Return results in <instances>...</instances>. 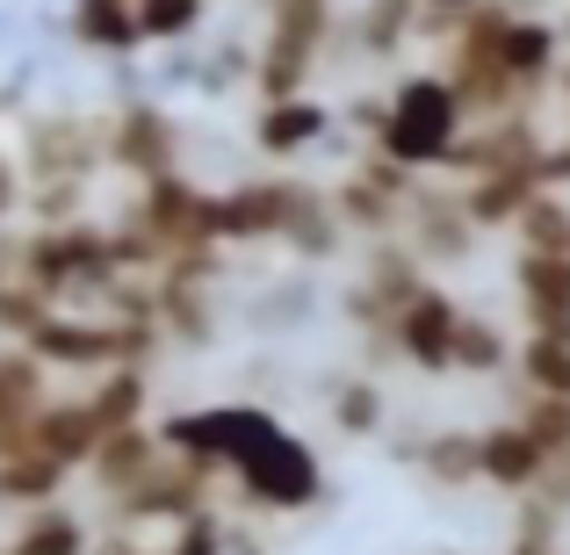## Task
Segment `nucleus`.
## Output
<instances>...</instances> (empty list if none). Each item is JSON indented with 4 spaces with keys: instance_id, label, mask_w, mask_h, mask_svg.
Listing matches in <instances>:
<instances>
[{
    "instance_id": "nucleus-1",
    "label": "nucleus",
    "mask_w": 570,
    "mask_h": 555,
    "mask_svg": "<svg viewBox=\"0 0 570 555\" xmlns=\"http://www.w3.org/2000/svg\"><path fill=\"white\" fill-rule=\"evenodd\" d=\"M462 109H455V95H448V80L441 72H404L397 87L383 95V116H376V130H368V145H376V159H390L397 174H433V167H448V152H455V138H462Z\"/></svg>"
},
{
    "instance_id": "nucleus-2",
    "label": "nucleus",
    "mask_w": 570,
    "mask_h": 555,
    "mask_svg": "<svg viewBox=\"0 0 570 555\" xmlns=\"http://www.w3.org/2000/svg\"><path fill=\"white\" fill-rule=\"evenodd\" d=\"M325 51H333V0H267V43L253 66L261 109L304 101V80L318 72Z\"/></svg>"
},
{
    "instance_id": "nucleus-3",
    "label": "nucleus",
    "mask_w": 570,
    "mask_h": 555,
    "mask_svg": "<svg viewBox=\"0 0 570 555\" xmlns=\"http://www.w3.org/2000/svg\"><path fill=\"white\" fill-rule=\"evenodd\" d=\"M159 447L167 455H181L195 462V469H238L246 455H261L267 440L282 433V418L275 412H261V404H203V412H174V418H159Z\"/></svg>"
},
{
    "instance_id": "nucleus-4",
    "label": "nucleus",
    "mask_w": 570,
    "mask_h": 555,
    "mask_svg": "<svg viewBox=\"0 0 570 555\" xmlns=\"http://www.w3.org/2000/svg\"><path fill=\"white\" fill-rule=\"evenodd\" d=\"M232 476H238V490H246V505H261V513H304V505L325 498V462L311 455L289 426H282L261 455L238 462Z\"/></svg>"
},
{
    "instance_id": "nucleus-5",
    "label": "nucleus",
    "mask_w": 570,
    "mask_h": 555,
    "mask_svg": "<svg viewBox=\"0 0 570 555\" xmlns=\"http://www.w3.org/2000/svg\"><path fill=\"white\" fill-rule=\"evenodd\" d=\"M311 181H238L209 202V224H217V246H267V238H289L296 217L311 202Z\"/></svg>"
},
{
    "instance_id": "nucleus-6",
    "label": "nucleus",
    "mask_w": 570,
    "mask_h": 555,
    "mask_svg": "<svg viewBox=\"0 0 570 555\" xmlns=\"http://www.w3.org/2000/svg\"><path fill=\"white\" fill-rule=\"evenodd\" d=\"M95 167H109V123H87V116H37V123H29L22 188L87 181Z\"/></svg>"
},
{
    "instance_id": "nucleus-7",
    "label": "nucleus",
    "mask_w": 570,
    "mask_h": 555,
    "mask_svg": "<svg viewBox=\"0 0 570 555\" xmlns=\"http://www.w3.org/2000/svg\"><path fill=\"white\" fill-rule=\"evenodd\" d=\"M209 202H217V195L195 188L188 174H159V181L138 188V202H130V224H138V231L153 238L159 252H195V246H217Z\"/></svg>"
},
{
    "instance_id": "nucleus-8",
    "label": "nucleus",
    "mask_w": 570,
    "mask_h": 555,
    "mask_svg": "<svg viewBox=\"0 0 570 555\" xmlns=\"http://www.w3.org/2000/svg\"><path fill=\"white\" fill-rule=\"evenodd\" d=\"M419 289H426V275H419L412 246H404V238H376L368 260H362V281L347 289V325H362L376 347H390V318H397Z\"/></svg>"
},
{
    "instance_id": "nucleus-9",
    "label": "nucleus",
    "mask_w": 570,
    "mask_h": 555,
    "mask_svg": "<svg viewBox=\"0 0 570 555\" xmlns=\"http://www.w3.org/2000/svg\"><path fill=\"white\" fill-rule=\"evenodd\" d=\"M412 174H397L390 159H376L368 152L362 167L347 174V181L333 188V217H340V231H362L368 246L376 238H390V231H404V202H412Z\"/></svg>"
},
{
    "instance_id": "nucleus-10",
    "label": "nucleus",
    "mask_w": 570,
    "mask_h": 555,
    "mask_svg": "<svg viewBox=\"0 0 570 555\" xmlns=\"http://www.w3.org/2000/svg\"><path fill=\"white\" fill-rule=\"evenodd\" d=\"M209 484H217L209 469L167 455L138 490H130V498H116V519H124V534L130 527H188L195 513H209Z\"/></svg>"
},
{
    "instance_id": "nucleus-11",
    "label": "nucleus",
    "mask_w": 570,
    "mask_h": 555,
    "mask_svg": "<svg viewBox=\"0 0 570 555\" xmlns=\"http://www.w3.org/2000/svg\"><path fill=\"white\" fill-rule=\"evenodd\" d=\"M404 246H412L419 267H426V260H448V267L470 260V252H476V224H470V209H462V195L419 181L412 202H404Z\"/></svg>"
},
{
    "instance_id": "nucleus-12",
    "label": "nucleus",
    "mask_w": 570,
    "mask_h": 555,
    "mask_svg": "<svg viewBox=\"0 0 570 555\" xmlns=\"http://www.w3.org/2000/svg\"><path fill=\"white\" fill-rule=\"evenodd\" d=\"M542 130H534V116H505V123H470L455 138V152H448V174H462V181H484V174H534L542 167Z\"/></svg>"
},
{
    "instance_id": "nucleus-13",
    "label": "nucleus",
    "mask_w": 570,
    "mask_h": 555,
    "mask_svg": "<svg viewBox=\"0 0 570 555\" xmlns=\"http://www.w3.org/2000/svg\"><path fill=\"white\" fill-rule=\"evenodd\" d=\"M174 152H181V130H174L167 109H153V101H130V109L109 116V167L130 174V181H159V174H181L174 167Z\"/></svg>"
},
{
    "instance_id": "nucleus-14",
    "label": "nucleus",
    "mask_w": 570,
    "mask_h": 555,
    "mask_svg": "<svg viewBox=\"0 0 570 555\" xmlns=\"http://www.w3.org/2000/svg\"><path fill=\"white\" fill-rule=\"evenodd\" d=\"M455 325H462V304L448 289H419L412 304L390 318V354H404L412 368H426V375H448V347H455Z\"/></svg>"
},
{
    "instance_id": "nucleus-15",
    "label": "nucleus",
    "mask_w": 570,
    "mask_h": 555,
    "mask_svg": "<svg viewBox=\"0 0 570 555\" xmlns=\"http://www.w3.org/2000/svg\"><path fill=\"white\" fill-rule=\"evenodd\" d=\"M549 476L542 447L520 433V418H499V426H476V484L505 490V498H534Z\"/></svg>"
},
{
    "instance_id": "nucleus-16",
    "label": "nucleus",
    "mask_w": 570,
    "mask_h": 555,
    "mask_svg": "<svg viewBox=\"0 0 570 555\" xmlns=\"http://www.w3.org/2000/svg\"><path fill=\"white\" fill-rule=\"evenodd\" d=\"M167 462V447H159V433H153V418L145 426H124V433H101V447H95V462H87V476H95V490L101 498H130V490L145 484V476Z\"/></svg>"
},
{
    "instance_id": "nucleus-17",
    "label": "nucleus",
    "mask_w": 570,
    "mask_h": 555,
    "mask_svg": "<svg viewBox=\"0 0 570 555\" xmlns=\"http://www.w3.org/2000/svg\"><path fill=\"white\" fill-rule=\"evenodd\" d=\"M95 447H101V426L87 418V404L80 397H51L37 418H29V455H43L51 469H87L95 462Z\"/></svg>"
},
{
    "instance_id": "nucleus-18",
    "label": "nucleus",
    "mask_w": 570,
    "mask_h": 555,
    "mask_svg": "<svg viewBox=\"0 0 570 555\" xmlns=\"http://www.w3.org/2000/svg\"><path fill=\"white\" fill-rule=\"evenodd\" d=\"M513 289L520 310L542 339H570V260H542V252H520L513 260Z\"/></svg>"
},
{
    "instance_id": "nucleus-19",
    "label": "nucleus",
    "mask_w": 570,
    "mask_h": 555,
    "mask_svg": "<svg viewBox=\"0 0 570 555\" xmlns=\"http://www.w3.org/2000/svg\"><path fill=\"white\" fill-rule=\"evenodd\" d=\"M462 209H470V224H476V238L484 231H513L520 217H528V202L534 195H549L534 174H484V181H462Z\"/></svg>"
},
{
    "instance_id": "nucleus-20",
    "label": "nucleus",
    "mask_w": 570,
    "mask_h": 555,
    "mask_svg": "<svg viewBox=\"0 0 570 555\" xmlns=\"http://www.w3.org/2000/svg\"><path fill=\"white\" fill-rule=\"evenodd\" d=\"M325 130H333V109L311 101V95L304 101H275V109L253 116V145H261L267 159H296L311 138H325Z\"/></svg>"
},
{
    "instance_id": "nucleus-21",
    "label": "nucleus",
    "mask_w": 570,
    "mask_h": 555,
    "mask_svg": "<svg viewBox=\"0 0 570 555\" xmlns=\"http://www.w3.org/2000/svg\"><path fill=\"white\" fill-rule=\"evenodd\" d=\"M87 418H95L101 433H124V426H145V404H153V375L145 368H109L95 375V389H87Z\"/></svg>"
},
{
    "instance_id": "nucleus-22",
    "label": "nucleus",
    "mask_w": 570,
    "mask_h": 555,
    "mask_svg": "<svg viewBox=\"0 0 570 555\" xmlns=\"http://www.w3.org/2000/svg\"><path fill=\"white\" fill-rule=\"evenodd\" d=\"M325 404H333V426L347 433V440H376L390 426V397L376 375H333L325 383Z\"/></svg>"
},
{
    "instance_id": "nucleus-23",
    "label": "nucleus",
    "mask_w": 570,
    "mask_h": 555,
    "mask_svg": "<svg viewBox=\"0 0 570 555\" xmlns=\"http://www.w3.org/2000/svg\"><path fill=\"white\" fill-rule=\"evenodd\" d=\"M95 548V534H87L80 513H66V505H37V513H22V527L8 534V555H87Z\"/></svg>"
},
{
    "instance_id": "nucleus-24",
    "label": "nucleus",
    "mask_w": 570,
    "mask_h": 555,
    "mask_svg": "<svg viewBox=\"0 0 570 555\" xmlns=\"http://www.w3.org/2000/svg\"><path fill=\"white\" fill-rule=\"evenodd\" d=\"M412 462H419V476H426V484L470 490L476 484V433L470 426H433L426 440L412 447Z\"/></svg>"
},
{
    "instance_id": "nucleus-25",
    "label": "nucleus",
    "mask_w": 570,
    "mask_h": 555,
    "mask_svg": "<svg viewBox=\"0 0 570 555\" xmlns=\"http://www.w3.org/2000/svg\"><path fill=\"white\" fill-rule=\"evenodd\" d=\"M72 37L87 51H138V0H72Z\"/></svg>"
},
{
    "instance_id": "nucleus-26",
    "label": "nucleus",
    "mask_w": 570,
    "mask_h": 555,
    "mask_svg": "<svg viewBox=\"0 0 570 555\" xmlns=\"http://www.w3.org/2000/svg\"><path fill=\"white\" fill-rule=\"evenodd\" d=\"M43 361L22 347H0V426H29L43 412Z\"/></svg>"
},
{
    "instance_id": "nucleus-27",
    "label": "nucleus",
    "mask_w": 570,
    "mask_h": 555,
    "mask_svg": "<svg viewBox=\"0 0 570 555\" xmlns=\"http://www.w3.org/2000/svg\"><path fill=\"white\" fill-rule=\"evenodd\" d=\"M505 361H513L505 333L491 318H476V310H462L455 347H448V368H455V375H505Z\"/></svg>"
},
{
    "instance_id": "nucleus-28",
    "label": "nucleus",
    "mask_w": 570,
    "mask_h": 555,
    "mask_svg": "<svg viewBox=\"0 0 570 555\" xmlns=\"http://www.w3.org/2000/svg\"><path fill=\"white\" fill-rule=\"evenodd\" d=\"M520 252H542V260H570V202L563 195H534L528 217L513 224Z\"/></svg>"
},
{
    "instance_id": "nucleus-29",
    "label": "nucleus",
    "mask_w": 570,
    "mask_h": 555,
    "mask_svg": "<svg viewBox=\"0 0 570 555\" xmlns=\"http://www.w3.org/2000/svg\"><path fill=\"white\" fill-rule=\"evenodd\" d=\"M412 29H419V0H368V8L354 14V43H362L368 58H390Z\"/></svg>"
},
{
    "instance_id": "nucleus-30",
    "label": "nucleus",
    "mask_w": 570,
    "mask_h": 555,
    "mask_svg": "<svg viewBox=\"0 0 570 555\" xmlns=\"http://www.w3.org/2000/svg\"><path fill=\"white\" fill-rule=\"evenodd\" d=\"M513 368L528 375L534 397H570V339L528 333V339H520V354H513Z\"/></svg>"
},
{
    "instance_id": "nucleus-31",
    "label": "nucleus",
    "mask_w": 570,
    "mask_h": 555,
    "mask_svg": "<svg viewBox=\"0 0 570 555\" xmlns=\"http://www.w3.org/2000/svg\"><path fill=\"white\" fill-rule=\"evenodd\" d=\"M340 238H347V231H340V217H333V195L318 188V195L304 202V217H296V231L282 238V246H289L296 260H333V252H340Z\"/></svg>"
},
{
    "instance_id": "nucleus-32",
    "label": "nucleus",
    "mask_w": 570,
    "mask_h": 555,
    "mask_svg": "<svg viewBox=\"0 0 570 555\" xmlns=\"http://www.w3.org/2000/svg\"><path fill=\"white\" fill-rule=\"evenodd\" d=\"M51 310H58V304H43V296L29 289L22 275H14V267H0V333H8L14 347H22V339L37 333L43 318H51Z\"/></svg>"
},
{
    "instance_id": "nucleus-33",
    "label": "nucleus",
    "mask_w": 570,
    "mask_h": 555,
    "mask_svg": "<svg viewBox=\"0 0 570 555\" xmlns=\"http://www.w3.org/2000/svg\"><path fill=\"white\" fill-rule=\"evenodd\" d=\"M520 433L542 447V462H563V455H570V397H528Z\"/></svg>"
},
{
    "instance_id": "nucleus-34",
    "label": "nucleus",
    "mask_w": 570,
    "mask_h": 555,
    "mask_svg": "<svg viewBox=\"0 0 570 555\" xmlns=\"http://www.w3.org/2000/svg\"><path fill=\"white\" fill-rule=\"evenodd\" d=\"M203 22V0H138V43H174Z\"/></svg>"
},
{
    "instance_id": "nucleus-35",
    "label": "nucleus",
    "mask_w": 570,
    "mask_h": 555,
    "mask_svg": "<svg viewBox=\"0 0 570 555\" xmlns=\"http://www.w3.org/2000/svg\"><path fill=\"white\" fill-rule=\"evenodd\" d=\"M224 548H232V534L217 513H195L188 527H174V542H159V555H224Z\"/></svg>"
},
{
    "instance_id": "nucleus-36",
    "label": "nucleus",
    "mask_w": 570,
    "mask_h": 555,
    "mask_svg": "<svg viewBox=\"0 0 570 555\" xmlns=\"http://www.w3.org/2000/svg\"><path fill=\"white\" fill-rule=\"evenodd\" d=\"M534 181H542L549 195L570 188V138H549V145H542V167H534Z\"/></svg>"
},
{
    "instance_id": "nucleus-37",
    "label": "nucleus",
    "mask_w": 570,
    "mask_h": 555,
    "mask_svg": "<svg viewBox=\"0 0 570 555\" xmlns=\"http://www.w3.org/2000/svg\"><path fill=\"white\" fill-rule=\"evenodd\" d=\"M542 498L557 505V513H570V455H563V462H549V476H542Z\"/></svg>"
},
{
    "instance_id": "nucleus-38",
    "label": "nucleus",
    "mask_w": 570,
    "mask_h": 555,
    "mask_svg": "<svg viewBox=\"0 0 570 555\" xmlns=\"http://www.w3.org/2000/svg\"><path fill=\"white\" fill-rule=\"evenodd\" d=\"M22 167H14V152H0V209H14V202H22Z\"/></svg>"
},
{
    "instance_id": "nucleus-39",
    "label": "nucleus",
    "mask_w": 570,
    "mask_h": 555,
    "mask_svg": "<svg viewBox=\"0 0 570 555\" xmlns=\"http://www.w3.org/2000/svg\"><path fill=\"white\" fill-rule=\"evenodd\" d=\"M426 14H470V8H484V0H419Z\"/></svg>"
},
{
    "instance_id": "nucleus-40",
    "label": "nucleus",
    "mask_w": 570,
    "mask_h": 555,
    "mask_svg": "<svg viewBox=\"0 0 570 555\" xmlns=\"http://www.w3.org/2000/svg\"><path fill=\"white\" fill-rule=\"evenodd\" d=\"M549 87H557V95L570 101V51H563V66H557V80H549Z\"/></svg>"
},
{
    "instance_id": "nucleus-41",
    "label": "nucleus",
    "mask_w": 570,
    "mask_h": 555,
    "mask_svg": "<svg viewBox=\"0 0 570 555\" xmlns=\"http://www.w3.org/2000/svg\"><path fill=\"white\" fill-rule=\"evenodd\" d=\"M557 37H563V51H570V8L557 14Z\"/></svg>"
},
{
    "instance_id": "nucleus-42",
    "label": "nucleus",
    "mask_w": 570,
    "mask_h": 555,
    "mask_svg": "<svg viewBox=\"0 0 570 555\" xmlns=\"http://www.w3.org/2000/svg\"><path fill=\"white\" fill-rule=\"evenodd\" d=\"M0 555H8V548H0Z\"/></svg>"
}]
</instances>
